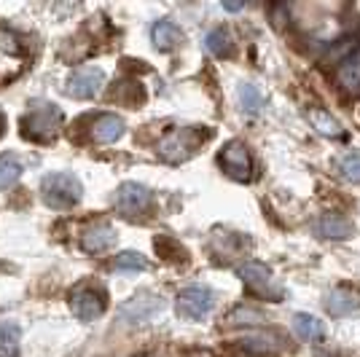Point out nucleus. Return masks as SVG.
Instances as JSON below:
<instances>
[{
  "mask_svg": "<svg viewBox=\"0 0 360 357\" xmlns=\"http://www.w3.org/2000/svg\"><path fill=\"white\" fill-rule=\"evenodd\" d=\"M70 309L78 320L84 323H91L97 320L100 314L105 312V293L103 290H94L89 285H81L70 293Z\"/></svg>",
  "mask_w": 360,
  "mask_h": 357,
  "instance_id": "nucleus-8",
  "label": "nucleus"
},
{
  "mask_svg": "<svg viewBox=\"0 0 360 357\" xmlns=\"http://www.w3.org/2000/svg\"><path fill=\"white\" fill-rule=\"evenodd\" d=\"M62 126V113L57 105H38L25 116V134L32 140H54Z\"/></svg>",
  "mask_w": 360,
  "mask_h": 357,
  "instance_id": "nucleus-3",
  "label": "nucleus"
},
{
  "mask_svg": "<svg viewBox=\"0 0 360 357\" xmlns=\"http://www.w3.org/2000/svg\"><path fill=\"white\" fill-rule=\"evenodd\" d=\"M150 202H153V194L146 186H140V183H121L116 196H113L116 209H119L121 215H127V218L143 215L150 207Z\"/></svg>",
  "mask_w": 360,
  "mask_h": 357,
  "instance_id": "nucleus-7",
  "label": "nucleus"
},
{
  "mask_svg": "<svg viewBox=\"0 0 360 357\" xmlns=\"http://www.w3.org/2000/svg\"><path fill=\"white\" fill-rule=\"evenodd\" d=\"M205 48L210 51L212 57H229L231 54V35L224 27H215L205 35Z\"/></svg>",
  "mask_w": 360,
  "mask_h": 357,
  "instance_id": "nucleus-21",
  "label": "nucleus"
},
{
  "mask_svg": "<svg viewBox=\"0 0 360 357\" xmlns=\"http://www.w3.org/2000/svg\"><path fill=\"white\" fill-rule=\"evenodd\" d=\"M113 245H116V231H113L108 223L89 226V228L81 234V247L91 255L105 253V250H110Z\"/></svg>",
  "mask_w": 360,
  "mask_h": 357,
  "instance_id": "nucleus-12",
  "label": "nucleus"
},
{
  "mask_svg": "<svg viewBox=\"0 0 360 357\" xmlns=\"http://www.w3.org/2000/svg\"><path fill=\"white\" fill-rule=\"evenodd\" d=\"M224 8L226 11H242L245 6H242V3H224Z\"/></svg>",
  "mask_w": 360,
  "mask_h": 357,
  "instance_id": "nucleus-26",
  "label": "nucleus"
},
{
  "mask_svg": "<svg viewBox=\"0 0 360 357\" xmlns=\"http://www.w3.org/2000/svg\"><path fill=\"white\" fill-rule=\"evenodd\" d=\"M22 178V164L14 153H0V191L16 186V180Z\"/></svg>",
  "mask_w": 360,
  "mask_h": 357,
  "instance_id": "nucleus-19",
  "label": "nucleus"
},
{
  "mask_svg": "<svg viewBox=\"0 0 360 357\" xmlns=\"http://www.w3.org/2000/svg\"><path fill=\"white\" fill-rule=\"evenodd\" d=\"M237 97H240V105L245 113H261L264 105H266V97L261 94V89L255 84H242L237 89Z\"/></svg>",
  "mask_w": 360,
  "mask_h": 357,
  "instance_id": "nucleus-20",
  "label": "nucleus"
},
{
  "mask_svg": "<svg viewBox=\"0 0 360 357\" xmlns=\"http://www.w3.org/2000/svg\"><path fill=\"white\" fill-rule=\"evenodd\" d=\"M307 119H309V124L315 126L320 134H326V137H342V124L336 119H330L328 113H323V110H309L307 113Z\"/></svg>",
  "mask_w": 360,
  "mask_h": 357,
  "instance_id": "nucleus-23",
  "label": "nucleus"
},
{
  "mask_svg": "<svg viewBox=\"0 0 360 357\" xmlns=\"http://www.w3.org/2000/svg\"><path fill=\"white\" fill-rule=\"evenodd\" d=\"M162 309H165V298L159 293L140 290L119 306V320L124 325H143V323H150Z\"/></svg>",
  "mask_w": 360,
  "mask_h": 357,
  "instance_id": "nucleus-2",
  "label": "nucleus"
},
{
  "mask_svg": "<svg viewBox=\"0 0 360 357\" xmlns=\"http://www.w3.org/2000/svg\"><path fill=\"white\" fill-rule=\"evenodd\" d=\"M124 119L119 116H113V113H105V116H100V119L91 124V137H94V143H116L121 140V134H124Z\"/></svg>",
  "mask_w": 360,
  "mask_h": 357,
  "instance_id": "nucleus-15",
  "label": "nucleus"
},
{
  "mask_svg": "<svg viewBox=\"0 0 360 357\" xmlns=\"http://www.w3.org/2000/svg\"><path fill=\"white\" fill-rule=\"evenodd\" d=\"M293 330L299 333L304 342H320V339L326 336V327H323V323L317 320L315 314H307V312L293 314Z\"/></svg>",
  "mask_w": 360,
  "mask_h": 357,
  "instance_id": "nucleus-17",
  "label": "nucleus"
},
{
  "mask_svg": "<svg viewBox=\"0 0 360 357\" xmlns=\"http://www.w3.org/2000/svg\"><path fill=\"white\" fill-rule=\"evenodd\" d=\"M312 234L320 239H349L355 234V226L349 218L345 215H339V212H326V215H320L312 221Z\"/></svg>",
  "mask_w": 360,
  "mask_h": 357,
  "instance_id": "nucleus-11",
  "label": "nucleus"
},
{
  "mask_svg": "<svg viewBox=\"0 0 360 357\" xmlns=\"http://www.w3.org/2000/svg\"><path fill=\"white\" fill-rule=\"evenodd\" d=\"M237 274H240V280L250 290H255L258 296H266V298H283V290L277 287L274 283V274H271L269 266H264V264H258V261H245L237 266Z\"/></svg>",
  "mask_w": 360,
  "mask_h": 357,
  "instance_id": "nucleus-6",
  "label": "nucleus"
},
{
  "mask_svg": "<svg viewBox=\"0 0 360 357\" xmlns=\"http://www.w3.org/2000/svg\"><path fill=\"white\" fill-rule=\"evenodd\" d=\"M339 169L349 183H360V150H352L347 153L345 159L339 162Z\"/></svg>",
  "mask_w": 360,
  "mask_h": 357,
  "instance_id": "nucleus-25",
  "label": "nucleus"
},
{
  "mask_svg": "<svg viewBox=\"0 0 360 357\" xmlns=\"http://www.w3.org/2000/svg\"><path fill=\"white\" fill-rule=\"evenodd\" d=\"M212 306H215V293L205 285H191L180 290L175 301V309L183 320H202L212 312Z\"/></svg>",
  "mask_w": 360,
  "mask_h": 357,
  "instance_id": "nucleus-4",
  "label": "nucleus"
},
{
  "mask_svg": "<svg viewBox=\"0 0 360 357\" xmlns=\"http://www.w3.org/2000/svg\"><path fill=\"white\" fill-rule=\"evenodd\" d=\"M0 124H3V119H0Z\"/></svg>",
  "mask_w": 360,
  "mask_h": 357,
  "instance_id": "nucleus-27",
  "label": "nucleus"
},
{
  "mask_svg": "<svg viewBox=\"0 0 360 357\" xmlns=\"http://www.w3.org/2000/svg\"><path fill=\"white\" fill-rule=\"evenodd\" d=\"M150 38H153V46H156V48L172 51V48H178V46L183 44V30H180L172 19H159V22L153 25V30H150Z\"/></svg>",
  "mask_w": 360,
  "mask_h": 357,
  "instance_id": "nucleus-14",
  "label": "nucleus"
},
{
  "mask_svg": "<svg viewBox=\"0 0 360 357\" xmlns=\"http://www.w3.org/2000/svg\"><path fill=\"white\" fill-rule=\"evenodd\" d=\"M221 164H224L226 175L234 180H250V150L248 145L242 143V140H231V143H226L224 150H221Z\"/></svg>",
  "mask_w": 360,
  "mask_h": 357,
  "instance_id": "nucleus-10",
  "label": "nucleus"
},
{
  "mask_svg": "<svg viewBox=\"0 0 360 357\" xmlns=\"http://www.w3.org/2000/svg\"><path fill=\"white\" fill-rule=\"evenodd\" d=\"M105 86V73L100 67H81L70 75L65 91L75 100H94Z\"/></svg>",
  "mask_w": 360,
  "mask_h": 357,
  "instance_id": "nucleus-9",
  "label": "nucleus"
},
{
  "mask_svg": "<svg viewBox=\"0 0 360 357\" xmlns=\"http://www.w3.org/2000/svg\"><path fill=\"white\" fill-rule=\"evenodd\" d=\"M188 129H178V132H169L159 143V156L167 159V162H183L191 148H194V143H188Z\"/></svg>",
  "mask_w": 360,
  "mask_h": 357,
  "instance_id": "nucleus-13",
  "label": "nucleus"
},
{
  "mask_svg": "<svg viewBox=\"0 0 360 357\" xmlns=\"http://www.w3.org/2000/svg\"><path fill=\"white\" fill-rule=\"evenodd\" d=\"M113 266L119 271H146L148 268V261L143 258L140 253H132V250H124L121 255H116Z\"/></svg>",
  "mask_w": 360,
  "mask_h": 357,
  "instance_id": "nucleus-24",
  "label": "nucleus"
},
{
  "mask_svg": "<svg viewBox=\"0 0 360 357\" xmlns=\"http://www.w3.org/2000/svg\"><path fill=\"white\" fill-rule=\"evenodd\" d=\"M25 70V48L14 32L0 27V84L14 81Z\"/></svg>",
  "mask_w": 360,
  "mask_h": 357,
  "instance_id": "nucleus-5",
  "label": "nucleus"
},
{
  "mask_svg": "<svg viewBox=\"0 0 360 357\" xmlns=\"http://www.w3.org/2000/svg\"><path fill=\"white\" fill-rule=\"evenodd\" d=\"M41 194L44 202L54 209H68L75 207L84 196V186L81 180L70 175V172H51L41 180Z\"/></svg>",
  "mask_w": 360,
  "mask_h": 357,
  "instance_id": "nucleus-1",
  "label": "nucleus"
},
{
  "mask_svg": "<svg viewBox=\"0 0 360 357\" xmlns=\"http://www.w3.org/2000/svg\"><path fill=\"white\" fill-rule=\"evenodd\" d=\"M339 81L347 89H358L360 86V48H355L339 67Z\"/></svg>",
  "mask_w": 360,
  "mask_h": 357,
  "instance_id": "nucleus-22",
  "label": "nucleus"
},
{
  "mask_svg": "<svg viewBox=\"0 0 360 357\" xmlns=\"http://www.w3.org/2000/svg\"><path fill=\"white\" fill-rule=\"evenodd\" d=\"M22 327L14 320H0V357H19Z\"/></svg>",
  "mask_w": 360,
  "mask_h": 357,
  "instance_id": "nucleus-16",
  "label": "nucleus"
},
{
  "mask_svg": "<svg viewBox=\"0 0 360 357\" xmlns=\"http://www.w3.org/2000/svg\"><path fill=\"white\" fill-rule=\"evenodd\" d=\"M326 309H328L330 317H347L358 309V298L347 290H330L326 296Z\"/></svg>",
  "mask_w": 360,
  "mask_h": 357,
  "instance_id": "nucleus-18",
  "label": "nucleus"
}]
</instances>
